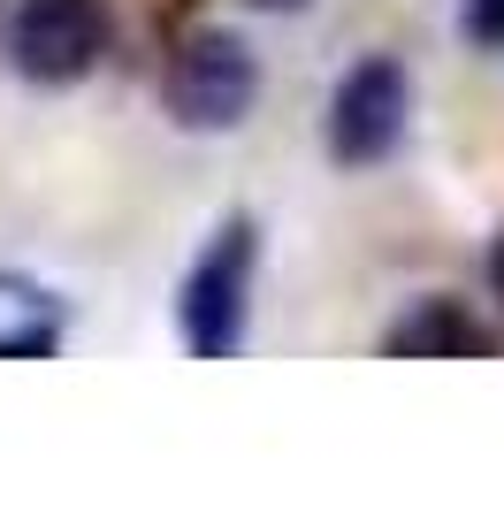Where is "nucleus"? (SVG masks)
<instances>
[{
	"label": "nucleus",
	"instance_id": "nucleus-1",
	"mask_svg": "<svg viewBox=\"0 0 504 512\" xmlns=\"http://www.w3.org/2000/svg\"><path fill=\"white\" fill-rule=\"evenodd\" d=\"M252 92H260V62H252V46L230 39V31H199V39H184V54L168 62V115L191 123V130L245 123Z\"/></svg>",
	"mask_w": 504,
	"mask_h": 512
},
{
	"label": "nucleus",
	"instance_id": "nucleus-2",
	"mask_svg": "<svg viewBox=\"0 0 504 512\" xmlns=\"http://www.w3.org/2000/svg\"><path fill=\"white\" fill-rule=\"evenodd\" d=\"M8 54L31 85H77L107 54V8L100 0H23L8 23Z\"/></svg>",
	"mask_w": 504,
	"mask_h": 512
},
{
	"label": "nucleus",
	"instance_id": "nucleus-3",
	"mask_svg": "<svg viewBox=\"0 0 504 512\" xmlns=\"http://www.w3.org/2000/svg\"><path fill=\"white\" fill-rule=\"evenodd\" d=\"M245 283H252V222H230V230L199 253L184 299H176L191 352H207V360L237 352V337H245Z\"/></svg>",
	"mask_w": 504,
	"mask_h": 512
},
{
	"label": "nucleus",
	"instance_id": "nucleus-4",
	"mask_svg": "<svg viewBox=\"0 0 504 512\" xmlns=\"http://www.w3.org/2000/svg\"><path fill=\"white\" fill-rule=\"evenodd\" d=\"M405 138V69L390 54H367V62L344 69V85H336V107H329V146L336 161H382V153Z\"/></svg>",
	"mask_w": 504,
	"mask_h": 512
},
{
	"label": "nucleus",
	"instance_id": "nucleus-5",
	"mask_svg": "<svg viewBox=\"0 0 504 512\" xmlns=\"http://www.w3.org/2000/svg\"><path fill=\"white\" fill-rule=\"evenodd\" d=\"M390 352H398V360H474V352H489V329L474 314H466L459 299H420L413 314H398L390 321Z\"/></svg>",
	"mask_w": 504,
	"mask_h": 512
},
{
	"label": "nucleus",
	"instance_id": "nucleus-6",
	"mask_svg": "<svg viewBox=\"0 0 504 512\" xmlns=\"http://www.w3.org/2000/svg\"><path fill=\"white\" fill-rule=\"evenodd\" d=\"M459 8H466V39L504 54V0H459Z\"/></svg>",
	"mask_w": 504,
	"mask_h": 512
},
{
	"label": "nucleus",
	"instance_id": "nucleus-7",
	"mask_svg": "<svg viewBox=\"0 0 504 512\" xmlns=\"http://www.w3.org/2000/svg\"><path fill=\"white\" fill-rule=\"evenodd\" d=\"M489 291H497V299H504V237H497V245H489Z\"/></svg>",
	"mask_w": 504,
	"mask_h": 512
},
{
	"label": "nucleus",
	"instance_id": "nucleus-8",
	"mask_svg": "<svg viewBox=\"0 0 504 512\" xmlns=\"http://www.w3.org/2000/svg\"><path fill=\"white\" fill-rule=\"evenodd\" d=\"M252 8H306V0H252Z\"/></svg>",
	"mask_w": 504,
	"mask_h": 512
}]
</instances>
